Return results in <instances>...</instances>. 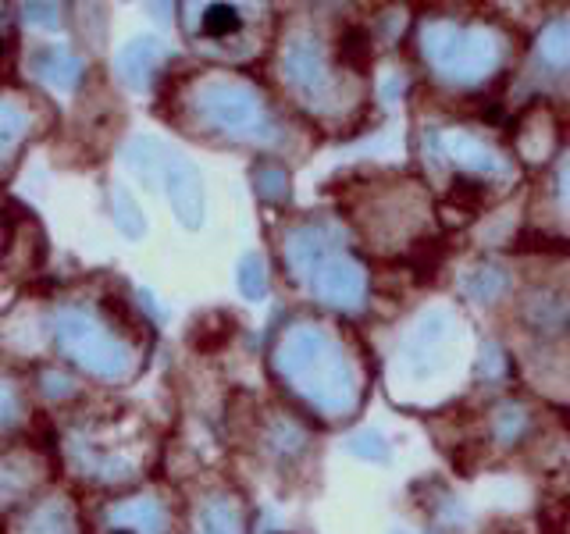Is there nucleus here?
I'll return each instance as SVG.
<instances>
[{"instance_id": "f257e3e1", "label": "nucleus", "mask_w": 570, "mask_h": 534, "mask_svg": "<svg viewBox=\"0 0 570 534\" xmlns=\"http://www.w3.org/2000/svg\"><path fill=\"white\" fill-rule=\"evenodd\" d=\"M236 29H239L236 8H228V4H214V8H207V15H204V33L207 36L221 40V36H232Z\"/></svg>"}, {"instance_id": "f03ea898", "label": "nucleus", "mask_w": 570, "mask_h": 534, "mask_svg": "<svg viewBox=\"0 0 570 534\" xmlns=\"http://www.w3.org/2000/svg\"><path fill=\"white\" fill-rule=\"evenodd\" d=\"M342 57H346L353 68H364L367 65L371 47H367V33H364V29H350V33L342 36Z\"/></svg>"}, {"instance_id": "7ed1b4c3", "label": "nucleus", "mask_w": 570, "mask_h": 534, "mask_svg": "<svg viewBox=\"0 0 570 534\" xmlns=\"http://www.w3.org/2000/svg\"><path fill=\"white\" fill-rule=\"evenodd\" d=\"M114 534H132V531H114Z\"/></svg>"}]
</instances>
